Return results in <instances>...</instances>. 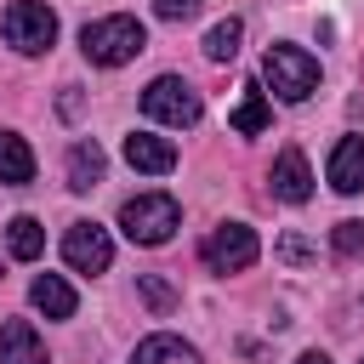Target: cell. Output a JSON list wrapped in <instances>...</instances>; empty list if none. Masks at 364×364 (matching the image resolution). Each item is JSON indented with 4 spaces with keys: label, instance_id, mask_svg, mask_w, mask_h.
I'll list each match as a JSON object with an SVG mask.
<instances>
[{
    "label": "cell",
    "instance_id": "ba28073f",
    "mask_svg": "<svg viewBox=\"0 0 364 364\" xmlns=\"http://www.w3.org/2000/svg\"><path fill=\"white\" fill-rule=\"evenodd\" d=\"M273 193L284 205H307L313 199V171H307L301 148H279V159H273Z\"/></svg>",
    "mask_w": 364,
    "mask_h": 364
},
{
    "label": "cell",
    "instance_id": "9c48e42d",
    "mask_svg": "<svg viewBox=\"0 0 364 364\" xmlns=\"http://www.w3.org/2000/svg\"><path fill=\"white\" fill-rule=\"evenodd\" d=\"M125 165L131 171H148V176H165L176 165V142L171 136H154V131H131L125 136Z\"/></svg>",
    "mask_w": 364,
    "mask_h": 364
},
{
    "label": "cell",
    "instance_id": "7402d4cb",
    "mask_svg": "<svg viewBox=\"0 0 364 364\" xmlns=\"http://www.w3.org/2000/svg\"><path fill=\"white\" fill-rule=\"evenodd\" d=\"M279 256H284V262H307V256H313V245H307L301 233H284V239H279Z\"/></svg>",
    "mask_w": 364,
    "mask_h": 364
},
{
    "label": "cell",
    "instance_id": "5b68a950",
    "mask_svg": "<svg viewBox=\"0 0 364 364\" xmlns=\"http://www.w3.org/2000/svg\"><path fill=\"white\" fill-rule=\"evenodd\" d=\"M142 114L182 131V125H199L205 102H199V91H193L182 74H159V80H148V91H142Z\"/></svg>",
    "mask_w": 364,
    "mask_h": 364
},
{
    "label": "cell",
    "instance_id": "ffe728a7",
    "mask_svg": "<svg viewBox=\"0 0 364 364\" xmlns=\"http://www.w3.org/2000/svg\"><path fill=\"white\" fill-rule=\"evenodd\" d=\"M136 290H142V301H148L154 313H171V307H176V290H171L159 273H142V279H136Z\"/></svg>",
    "mask_w": 364,
    "mask_h": 364
},
{
    "label": "cell",
    "instance_id": "d6986e66",
    "mask_svg": "<svg viewBox=\"0 0 364 364\" xmlns=\"http://www.w3.org/2000/svg\"><path fill=\"white\" fill-rule=\"evenodd\" d=\"M330 245H336V256L364 262V222H358V216H353V222H336V228H330Z\"/></svg>",
    "mask_w": 364,
    "mask_h": 364
},
{
    "label": "cell",
    "instance_id": "603a6c76",
    "mask_svg": "<svg viewBox=\"0 0 364 364\" xmlns=\"http://www.w3.org/2000/svg\"><path fill=\"white\" fill-rule=\"evenodd\" d=\"M296 364H330V358H324V353H301Z\"/></svg>",
    "mask_w": 364,
    "mask_h": 364
},
{
    "label": "cell",
    "instance_id": "7a4b0ae2",
    "mask_svg": "<svg viewBox=\"0 0 364 364\" xmlns=\"http://www.w3.org/2000/svg\"><path fill=\"white\" fill-rule=\"evenodd\" d=\"M262 80L284 102H307L318 91V57H307L301 46H267L262 51Z\"/></svg>",
    "mask_w": 364,
    "mask_h": 364
},
{
    "label": "cell",
    "instance_id": "277c9868",
    "mask_svg": "<svg viewBox=\"0 0 364 364\" xmlns=\"http://www.w3.org/2000/svg\"><path fill=\"white\" fill-rule=\"evenodd\" d=\"M0 34H6L11 51L40 57V51H51V40H57V11H51L46 0H11L6 17H0Z\"/></svg>",
    "mask_w": 364,
    "mask_h": 364
},
{
    "label": "cell",
    "instance_id": "2e32d148",
    "mask_svg": "<svg viewBox=\"0 0 364 364\" xmlns=\"http://www.w3.org/2000/svg\"><path fill=\"white\" fill-rule=\"evenodd\" d=\"M131 364H199V347H188L182 336H148L136 341Z\"/></svg>",
    "mask_w": 364,
    "mask_h": 364
},
{
    "label": "cell",
    "instance_id": "30bf717a",
    "mask_svg": "<svg viewBox=\"0 0 364 364\" xmlns=\"http://www.w3.org/2000/svg\"><path fill=\"white\" fill-rule=\"evenodd\" d=\"M330 188L336 193H358L364 188V136H341L330 148Z\"/></svg>",
    "mask_w": 364,
    "mask_h": 364
},
{
    "label": "cell",
    "instance_id": "44dd1931",
    "mask_svg": "<svg viewBox=\"0 0 364 364\" xmlns=\"http://www.w3.org/2000/svg\"><path fill=\"white\" fill-rule=\"evenodd\" d=\"M154 11H159L165 23H182V17H193V11H199V0H154Z\"/></svg>",
    "mask_w": 364,
    "mask_h": 364
},
{
    "label": "cell",
    "instance_id": "4fadbf2b",
    "mask_svg": "<svg viewBox=\"0 0 364 364\" xmlns=\"http://www.w3.org/2000/svg\"><path fill=\"white\" fill-rule=\"evenodd\" d=\"M102 171H108V159H102L97 136H80V142L68 148V188H74V193H91V188L102 182Z\"/></svg>",
    "mask_w": 364,
    "mask_h": 364
},
{
    "label": "cell",
    "instance_id": "ac0fdd59",
    "mask_svg": "<svg viewBox=\"0 0 364 364\" xmlns=\"http://www.w3.org/2000/svg\"><path fill=\"white\" fill-rule=\"evenodd\" d=\"M239 40H245V23H239V17H222V23L205 34V57H210V63H233V57H239Z\"/></svg>",
    "mask_w": 364,
    "mask_h": 364
},
{
    "label": "cell",
    "instance_id": "8992f818",
    "mask_svg": "<svg viewBox=\"0 0 364 364\" xmlns=\"http://www.w3.org/2000/svg\"><path fill=\"white\" fill-rule=\"evenodd\" d=\"M199 256H205L210 273H245V267L262 256V245H256V228H245V222H222V228H210V239L199 245Z\"/></svg>",
    "mask_w": 364,
    "mask_h": 364
},
{
    "label": "cell",
    "instance_id": "e0dca14e",
    "mask_svg": "<svg viewBox=\"0 0 364 364\" xmlns=\"http://www.w3.org/2000/svg\"><path fill=\"white\" fill-rule=\"evenodd\" d=\"M6 245H11L17 262H34V256L46 250V228H40L34 216H11V222H6Z\"/></svg>",
    "mask_w": 364,
    "mask_h": 364
},
{
    "label": "cell",
    "instance_id": "8fae6325",
    "mask_svg": "<svg viewBox=\"0 0 364 364\" xmlns=\"http://www.w3.org/2000/svg\"><path fill=\"white\" fill-rule=\"evenodd\" d=\"M28 301H34L46 318H74V307H80V296H74V284H68L63 273H40V279L28 284Z\"/></svg>",
    "mask_w": 364,
    "mask_h": 364
},
{
    "label": "cell",
    "instance_id": "7c38bea8",
    "mask_svg": "<svg viewBox=\"0 0 364 364\" xmlns=\"http://www.w3.org/2000/svg\"><path fill=\"white\" fill-rule=\"evenodd\" d=\"M0 364H46V347H40L28 318H6L0 324Z\"/></svg>",
    "mask_w": 364,
    "mask_h": 364
},
{
    "label": "cell",
    "instance_id": "6da1fadb",
    "mask_svg": "<svg viewBox=\"0 0 364 364\" xmlns=\"http://www.w3.org/2000/svg\"><path fill=\"white\" fill-rule=\"evenodd\" d=\"M80 51L97 68H125L136 51H148V28L136 17H125V11H114V17H97V23L80 28Z\"/></svg>",
    "mask_w": 364,
    "mask_h": 364
},
{
    "label": "cell",
    "instance_id": "3957f363",
    "mask_svg": "<svg viewBox=\"0 0 364 364\" xmlns=\"http://www.w3.org/2000/svg\"><path fill=\"white\" fill-rule=\"evenodd\" d=\"M119 228L131 245H165L176 228H182V205L171 193H136L119 205Z\"/></svg>",
    "mask_w": 364,
    "mask_h": 364
},
{
    "label": "cell",
    "instance_id": "5bb4252c",
    "mask_svg": "<svg viewBox=\"0 0 364 364\" xmlns=\"http://www.w3.org/2000/svg\"><path fill=\"white\" fill-rule=\"evenodd\" d=\"M228 125H233L239 136H256V131H267V125H273V108H267V91H262V85H245V97L233 102V114H228Z\"/></svg>",
    "mask_w": 364,
    "mask_h": 364
},
{
    "label": "cell",
    "instance_id": "52a82bcc",
    "mask_svg": "<svg viewBox=\"0 0 364 364\" xmlns=\"http://www.w3.org/2000/svg\"><path fill=\"white\" fill-rule=\"evenodd\" d=\"M63 262H68L74 273H108V262H114V239H108V228H97V222H74V228L63 233Z\"/></svg>",
    "mask_w": 364,
    "mask_h": 364
},
{
    "label": "cell",
    "instance_id": "9a60e30c",
    "mask_svg": "<svg viewBox=\"0 0 364 364\" xmlns=\"http://www.w3.org/2000/svg\"><path fill=\"white\" fill-rule=\"evenodd\" d=\"M0 182H6V188L34 182V154H28V142H23L17 131H0Z\"/></svg>",
    "mask_w": 364,
    "mask_h": 364
}]
</instances>
